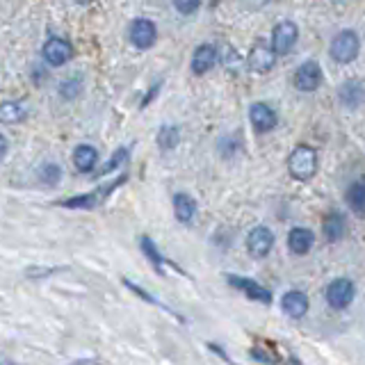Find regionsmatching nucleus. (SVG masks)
<instances>
[{"label":"nucleus","instance_id":"nucleus-3","mask_svg":"<svg viewBox=\"0 0 365 365\" xmlns=\"http://www.w3.org/2000/svg\"><path fill=\"white\" fill-rule=\"evenodd\" d=\"M359 51H361V41H359V34L354 30H343L333 36L331 41V58L338 64H350L359 58Z\"/></svg>","mask_w":365,"mask_h":365},{"label":"nucleus","instance_id":"nucleus-12","mask_svg":"<svg viewBox=\"0 0 365 365\" xmlns=\"http://www.w3.org/2000/svg\"><path fill=\"white\" fill-rule=\"evenodd\" d=\"M249 119L255 133H270L277 126V112L265 103H253L249 109Z\"/></svg>","mask_w":365,"mask_h":365},{"label":"nucleus","instance_id":"nucleus-20","mask_svg":"<svg viewBox=\"0 0 365 365\" xmlns=\"http://www.w3.org/2000/svg\"><path fill=\"white\" fill-rule=\"evenodd\" d=\"M347 206H350L356 215H365V180H356L347 187Z\"/></svg>","mask_w":365,"mask_h":365},{"label":"nucleus","instance_id":"nucleus-22","mask_svg":"<svg viewBox=\"0 0 365 365\" xmlns=\"http://www.w3.org/2000/svg\"><path fill=\"white\" fill-rule=\"evenodd\" d=\"M180 142V131L176 126H162L158 133V146L162 151H171L176 149Z\"/></svg>","mask_w":365,"mask_h":365},{"label":"nucleus","instance_id":"nucleus-18","mask_svg":"<svg viewBox=\"0 0 365 365\" xmlns=\"http://www.w3.org/2000/svg\"><path fill=\"white\" fill-rule=\"evenodd\" d=\"M340 98L347 107H359L365 100V87L361 80H347L340 85Z\"/></svg>","mask_w":365,"mask_h":365},{"label":"nucleus","instance_id":"nucleus-10","mask_svg":"<svg viewBox=\"0 0 365 365\" xmlns=\"http://www.w3.org/2000/svg\"><path fill=\"white\" fill-rule=\"evenodd\" d=\"M128 36H131V41L135 48H151L158 39V30H155L153 21L149 18H137V21L131 23V30H128Z\"/></svg>","mask_w":365,"mask_h":365},{"label":"nucleus","instance_id":"nucleus-26","mask_svg":"<svg viewBox=\"0 0 365 365\" xmlns=\"http://www.w3.org/2000/svg\"><path fill=\"white\" fill-rule=\"evenodd\" d=\"M124 286H126L128 290H133V292H135V295H137V297H142V299H146V301H149V304H153V306H158V308H164V310H167V313H173V310H171V308H167V306H162V304H160V301H158V299H155L153 295H149V292H146V290H142L140 286H137V283H135V281H131V279H124Z\"/></svg>","mask_w":365,"mask_h":365},{"label":"nucleus","instance_id":"nucleus-11","mask_svg":"<svg viewBox=\"0 0 365 365\" xmlns=\"http://www.w3.org/2000/svg\"><path fill=\"white\" fill-rule=\"evenodd\" d=\"M41 55H44V60L51 64V67H62V64H67L71 60L73 48H71V44L67 39H62V36H53V39H48L44 44Z\"/></svg>","mask_w":365,"mask_h":365},{"label":"nucleus","instance_id":"nucleus-14","mask_svg":"<svg viewBox=\"0 0 365 365\" xmlns=\"http://www.w3.org/2000/svg\"><path fill=\"white\" fill-rule=\"evenodd\" d=\"M281 308H283V313L286 315L299 319V317H304L308 313V297L299 290H290V292L283 295Z\"/></svg>","mask_w":365,"mask_h":365},{"label":"nucleus","instance_id":"nucleus-24","mask_svg":"<svg viewBox=\"0 0 365 365\" xmlns=\"http://www.w3.org/2000/svg\"><path fill=\"white\" fill-rule=\"evenodd\" d=\"M126 160H128V149H117L112 158H109V160L103 164V167H100V169L96 171V176H98V178H100V176H107V173H112V171L119 167V164H124Z\"/></svg>","mask_w":365,"mask_h":365},{"label":"nucleus","instance_id":"nucleus-21","mask_svg":"<svg viewBox=\"0 0 365 365\" xmlns=\"http://www.w3.org/2000/svg\"><path fill=\"white\" fill-rule=\"evenodd\" d=\"M140 246H142V251H144L146 258L151 260V265L155 267V272L162 274V272H164V258H162V253L158 251V246H155V242L151 240L149 235H144L142 240H140Z\"/></svg>","mask_w":365,"mask_h":365},{"label":"nucleus","instance_id":"nucleus-19","mask_svg":"<svg viewBox=\"0 0 365 365\" xmlns=\"http://www.w3.org/2000/svg\"><path fill=\"white\" fill-rule=\"evenodd\" d=\"M322 231H324V237H326V242H338V240H343L345 237V217L340 213H328L324 217V222H322Z\"/></svg>","mask_w":365,"mask_h":365},{"label":"nucleus","instance_id":"nucleus-16","mask_svg":"<svg viewBox=\"0 0 365 365\" xmlns=\"http://www.w3.org/2000/svg\"><path fill=\"white\" fill-rule=\"evenodd\" d=\"M73 164H76V169L80 173L94 171L96 164H98V151L94 149V146H89V144L76 146V151H73Z\"/></svg>","mask_w":365,"mask_h":365},{"label":"nucleus","instance_id":"nucleus-8","mask_svg":"<svg viewBox=\"0 0 365 365\" xmlns=\"http://www.w3.org/2000/svg\"><path fill=\"white\" fill-rule=\"evenodd\" d=\"M299 39V30L292 21H281L272 32V46L277 55H288Z\"/></svg>","mask_w":365,"mask_h":365},{"label":"nucleus","instance_id":"nucleus-15","mask_svg":"<svg viewBox=\"0 0 365 365\" xmlns=\"http://www.w3.org/2000/svg\"><path fill=\"white\" fill-rule=\"evenodd\" d=\"M215 64H217V51L213 46L210 44L199 46L194 51V58H192V71H194L197 76H204V73H208Z\"/></svg>","mask_w":365,"mask_h":365},{"label":"nucleus","instance_id":"nucleus-30","mask_svg":"<svg viewBox=\"0 0 365 365\" xmlns=\"http://www.w3.org/2000/svg\"><path fill=\"white\" fill-rule=\"evenodd\" d=\"M3 365H12V363H7V361H5V363H3Z\"/></svg>","mask_w":365,"mask_h":365},{"label":"nucleus","instance_id":"nucleus-23","mask_svg":"<svg viewBox=\"0 0 365 365\" xmlns=\"http://www.w3.org/2000/svg\"><path fill=\"white\" fill-rule=\"evenodd\" d=\"M0 119L3 124H16L25 119V107L21 103H14V100H5L3 107H0Z\"/></svg>","mask_w":365,"mask_h":365},{"label":"nucleus","instance_id":"nucleus-13","mask_svg":"<svg viewBox=\"0 0 365 365\" xmlns=\"http://www.w3.org/2000/svg\"><path fill=\"white\" fill-rule=\"evenodd\" d=\"M313 242H315V235L310 228L297 226L288 233V249L295 255H306L310 249H313Z\"/></svg>","mask_w":365,"mask_h":365},{"label":"nucleus","instance_id":"nucleus-1","mask_svg":"<svg viewBox=\"0 0 365 365\" xmlns=\"http://www.w3.org/2000/svg\"><path fill=\"white\" fill-rule=\"evenodd\" d=\"M288 171L292 178L297 180H310L317 171V153L313 146L299 144L292 149L288 158Z\"/></svg>","mask_w":365,"mask_h":365},{"label":"nucleus","instance_id":"nucleus-7","mask_svg":"<svg viewBox=\"0 0 365 365\" xmlns=\"http://www.w3.org/2000/svg\"><path fill=\"white\" fill-rule=\"evenodd\" d=\"M226 281L231 283L235 290H240L242 295L253 299L255 304H272V292L267 288H263L260 283H255L246 277H235V274H226Z\"/></svg>","mask_w":365,"mask_h":365},{"label":"nucleus","instance_id":"nucleus-27","mask_svg":"<svg viewBox=\"0 0 365 365\" xmlns=\"http://www.w3.org/2000/svg\"><path fill=\"white\" fill-rule=\"evenodd\" d=\"M199 5L201 0H173V7H176L180 14H194Z\"/></svg>","mask_w":365,"mask_h":365},{"label":"nucleus","instance_id":"nucleus-25","mask_svg":"<svg viewBox=\"0 0 365 365\" xmlns=\"http://www.w3.org/2000/svg\"><path fill=\"white\" fill-rule=\"evenodd\" d=\"M39 178H41V182H46V185H58L60 178H62V169L58 167V164L48 162L39 169Z\"/></svg>","mask_w":365,"mask_h":365},{"label":"nucleus","instance_id":"nucleus-4","mask_svg":"<svg viewBox=\"0 0 365 365\" xmlns=\"http://www.w3.org/2000/svg\"><path fill=\"white\" fill-rule=\"evenodd\" d=\"M274 62H277V51L267 39H258L249 51V58H246V67L253 73H267L272 71Z\"/></svg>","mask_w":365,"mask_h":365},{"label":"nucleus","instance_id":"nucleus-17","mask_svg":"<svg viewBox=\"0 0 365 365\" xmlns=\"http://www.w3.org/2000/svg\"><path fill=\"white\" fill-rule=\"evenodd\" d=\"M173 215H176V219L180 224H190L197 215V201L192 199L190 194H182V192H178V194L173 197Z\"/></svg>","mask_w":365,"mask_h":365},{"label":"nucleus","instance_id":"nucleus-5","mask_svg":"<svg viewBox=\"0 0 365 365\" xmlns=\"http://www.w3.org/2000/svg\"><path fill=\"white\" fill-rule=\"evenodd\" d=\"M326 304L336 308V310H343L347 308L354 301L356 297V290H354V283L350 279H333L331 283L326 286Z\"/></svg>","mask_w":365,"mask_h":365},{"label":"nucleus","instance_id":"nucleus-2","mask_svg":"<svg viewBox=\"0 0 365 365\" xmlns=\"http://www.w3.org/2000/svg\"><path fill=\"white\" fill-rule=\"evenodd\" d=\"M128 180V176L124 173V176H119L117 180H112V182H107V185H100V187H96V190H91V192H87V194H78V197H71V199H64V201H60V206L62 208H71V210H89V208H96V206H100L103 204V201L112 194V192L121 185V182H126Z\"/></svg>","mask_w":365,"mask_h":365},{"label":"nucleus","instance_id":"nucleus-6","mask_svg":"<svg viewBox=\"0 0 365 365\" xmlns=\"http://www.w3.org/2000/svg\"><path fill=\"white\" fill-rule=\"evenodd\" d=\"M322 69H319V64L315 60H308L304 62L301 67L295 71V76H292V82H295V87L299 91H315L322 85Z\"/></svg>","mask_w":365,"mask_h":365},{"label":"nucleus","instance_id":"nucleus-28","mask_svg":"<svg viewBox=\"0 0 365 365\" xmlns=\"http://www.w3.org/2000/svg\"><path fill=\"white\" fill-rule=\"evenodd\" d=\"M244 3L249 7H265L267 3H272V0H244Z\"/></svg>","mask_w":365,"mask_h":365},{"label":"nucleus","instance_id":"nucleus-9","mask_svg":"<svg viewBox=\"0 0 365 365\" xmlns=\"http://www.w3.org/2000/svg\"><path fill=\"white\" fill-rule=\"evenodd\" d=\"M274 246V235L267 226H253L246 235V249L253 258H265Z\"/></svg>","mask_w":365,"mask_h":365},{"label":"nucleus","instance_id":"nucleus-29","mask_svg":"<svg viewBox=\"0 0 365 365\" xmlns=\"http://www.w3.org/2000/svg\"><path fill=\"white\" fill-rule=\"evenodd\" d=\"M0 144H3V155H5V153H7V140H5V137L0 140Z\"/></svg>","mask_w":365,"mask_h":365}]
</instances>
